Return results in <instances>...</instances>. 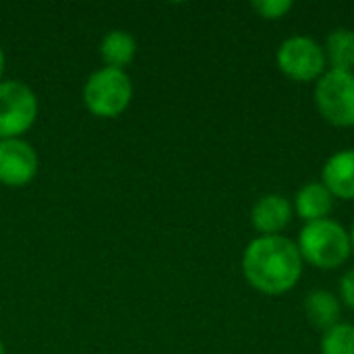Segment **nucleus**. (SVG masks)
Masks as SVG:
<instances>
[{
	"mask_svg": "<svg viewBox=\"0 0 354 354\" xmlns=\"http://www.w3.org/2000/svg\"><path fill=\"white\" fill-rule=\"evenodd\" d=\"M35 91L15 79L0 81V139H21L37 120Z\"/></svg>",
	"mask_w": 354,
	"mask_h": 354,
	"instance_id": "nucleus-5",
	"label": "nucleus"
},
{
	"mask_svg": "<svg viewBox=\"0 0 354 354\" xmlns=\"http://www.w3.org/2000/svg\"><path fill=\"white\" fill-rule=\"evenodd\" d=\"M292 203L280 195L270 193L259 197L251 207V224L259 232V236L280 234L292 220Z\"/></svg>",
	"mask_w": 354,
	"mask_h": 354,
	"instance_id": "nucleus-8",
	"label": "nucleus"
},
{
	"mask_svg": "<svg viewBox=\"0 0 354 354\" xmlns=\"http://www.w3.org/2000/svg\"><path fill=\"white\" fill-rule=\"evenodd\" d=\"M305 315L315 330L326 334L340 324V301L330 290H313L305 301Z\"/></svg>",
	"mask_w": 354,
	"mask_h": 354,
	"instance_id": "nucleus-12",
	"label": "nucleus"
},
{
	"mask_svg": "<svg viewBox=\"0 0 354 354\" xmlns=\"http://www.w3.org/2000/svg\"><path fill=\"white\" fill-rule=\"evenodd\" d=\"M4 66H6V56H4V50L0 46V81H2V75H4Z\"/></svg>",
	"mask_w": 354,
	"mask_h": 354,
	"instance_id": "nucleus-17",
	"label": "nucleus"
},
{
	"mask_svg": "<svg viewBox=\"0 0 354 354\" xmlns=\"http://www.w3.org/2000/svg\"><path fill=\"white\" fill-rule=\"evenodd\" d=\"M326 62L332 71H353L354 68V31L348 27L334 29L326 39Z\"/></svg>",
	"mask_w": 354,
	"mask_h": 354,
	"instance_id": "nucleus-13",
	"label": "nucleus"
},
{
	"mask_svg": "<svg viewBox=\"0 0 354 354\" xmlns=\"http://www.w3.org/2000/svg\"><path fill=\"white\" fill-rule=\"evenodd\" d=\"M303 257L295 241L274 234L257 236L243 251V276L263 295H284L292 290L303 276Z\"/></svg>",
	"mask_w": 354,
	"mask_h": 354,
	"instance_id": "nucleus-1",
	"label": "nucleus"
},
{
	"mask_svg": "<svg viewBox=\"0 0 354 354\" xmlns=\"http://www.w3.org/2000/svg\"><path fill=\"white\" fill-rule=\"evenodd\" d=\"M39 170V158L35 147L21 139H0V185L25 187Z\"/></svg>",
	"mask_w": 354,
	"mask_h": 354,
	"instance_id": "nucleus-7",
	"label": "nucleus"
},
{
	"mask_svg": "<svg viewBox=\"0 0 354 354\" xmlns=\"http://www.w3.org/2000/svg\"><path fill=\"white\" fill-rule=\"evenodd\" d=\"M334 207V197L324 183H307L295 195V212L305 224L326 220Z\"/></svg>",
	"mask_w": 354,
	"mask_h": 354,
	"instance_id": "nucleus-10",
	"label": "nucleus"
},
{
	"mask_svg": "<svg viewBox=\"0 0 354 354\" xmlns=\"http://www.w3.org/2000/svg\"><path fill=\"white\" fill-rule=\"evenodd\" d=\"M251 6L261 19L272 21V19H282L292 8V2L290 0H257Z\"/></svg>",
	"mask_w": 354,
	"mask_h": 354,
	"instance_id": "nucleus-15",
	"label": "nucleus"
},
{
	"mask_svg": "<svg viewBox=\"0 0 354 354\" xmlns=\"http://www.w3.org/2000/svg\"><path fill=\"white\" fill-rule=\"evenodd\" d=\"M322 354H354V326L338 324L322 338Z\"/></svg>",
	"mask_w": 354,
	"mask_h": 354,
	"instance_id": "nucleus-14",
	"label": "nucleus"
},
{
	"mask_svg": "<svg viewBox=\"0 0 354 354\" xmlns=\"http://www.w3.org/2000/svg\"><path fill=\"white\" fill-rule=\"evenodd\" d=\"M297 247L303 261L317 270H336L344 266L353 253L351 232L330 218L305 224Z\"/></svg>",
	"mask_w": 354,
	"mask_h": 354,
	"instance_id": "nucleus-2",
	"label": "nucleus"
},
{
	"mask_svg": "<svg viewBox=\"0 0 354 354\" xmlns=\"http://www.w3.org/2000/svg\"><path fill=\"white\" fill-rule=\"evenodd\" d=\"M0 354H6V348H4V342L0 340Z\"/></svg>",
	"mask_w": 354,
	"mask_h": 354,
	"instance_id": "nucleus-19",
	"label": "nucleus"
},
{
	"mask_svg": "<svg viewBox=\"0 0 354 354\" xmlns=\"http://www.w3.org/2000/svg\"><path fill=\"white\" fill-rule=\"evenodd\" d=\"M340 299L346 307L354 309V268L348 270L340 280Z\"/></svg>",
	"mask_w": 354,
	"mask_h": 354,
	"instance_id": "nucleus-16",
	"label": "nucleus"
},
{
	"mask_svg": "<svg viewBox=\"0 0 354 354\" xmlns=\"http://www.w3.org/2000/svg\"><path fill=\"white\" fill-rule=\"evenodd\" d=\"M351 245H353V253H354V224H353V230H351Z\"/></svg>",
	"mask_w": 354,
	"mask_h": 354,
	"instance_id": "nucleus-18",
	"label": "nucleus"
},
{
	"mask_svg": "<svg viewBox=\"0 0 354 354\" xmlns=\"http://www.w3.org/2000/svg\"><path fill=\"white\" fill-rule=\"evenodd\" d=\"M315 106L322 118L334 127H354V73L326 71L315 85Z\"/></svg>",
	"mask_w": 354,
	"mask_h": 354,
	"instance_id": "nucleus-4",
	"label": "nucleus"
},
{
	"mask_svg": "<svg viewBox=\"0 0 354 354\" xmlns=\"http://www.w3.org/2000/svg\"><path fill=\"white\" fill-rule=\"evenodd\" d=\"M322 183L332 193V197L342 201L354 199V147L336 151L330 156L322 170Z\"/></svg>",
	"mask_w": 354,
	"mask_h": 354,
	"instance_id": "nucleus-9",
	"label": "nucleus"
},
{
	"mask_svg": "<svg viewBox=\"0 0 354 354\" xmlns=\"http://www.w3.org/2000/svg\"><path fill=\"white\" fill-rule=\"evenodd\" d=\"M278 68L292 81L309 83L317 81L326 73L324 48L307 35H292L284 39L276 52Z\"/></svg>",
	"mask_w": 354,
	"mask_h": 354,
	"instance_id": "nucleus-6",
	"label": "nucleus"
},
{
	"mask_svg": "<svg viewBox=\"0 0 354 354\" xmlns=\"http://www.w3.org/2000/svg\"><path fill=\"white\" fill-rule=\"evenodd\" d=\"M135 54H137V39L127 29H110L100 41V56L104 60V66L127 71Z\"/></svg>",
	"mask_w": 354,
	"mask_h": 354,
	"instance_id": "nucleus-11",
	"label": "nucleus"
},
{
	"mask_svg": "<svg viewBox=\"0 0 354 354\" xmlns=\"http://www.w3.org/2000/svg\"><path fill=\"white\" fill-rule=\"evenodd\" d=\"M133 79L122 68L102 66L83 85V104L97 118H116L133 102Z\"/></svg>",
	"mask_w": 354,
	"mask_h": 354,
	"instance_id": "nucleus-3",
	"label": "nucleus"
}]
</instances>
